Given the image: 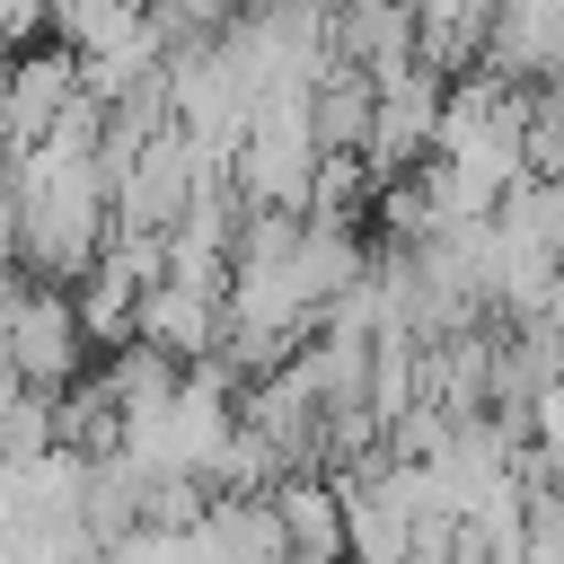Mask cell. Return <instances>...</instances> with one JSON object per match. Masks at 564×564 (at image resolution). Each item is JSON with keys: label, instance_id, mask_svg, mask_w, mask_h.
Returning <instances> with one entry per match:
<instances>
[{"label": "cell", "instance_id": "3957f363", "mask_svg": "<svg viewBox=\"0 0 564 564\" xmlns=\"http://www.w3.org/2000/svg\"><path fill=\"white\" fill-rule=\"evenodd\" d=\"M97 564H203V555H194L185 529H150V520H132V529H115V538L97 546Z\"/></svg>", "mask_w": 564, "mask_h": 564}, {"label": "cell", "instance_id": "6da1fadb", "mask_svg": "<svg viewBox=\"0 0 564 564\" xmlns=\"http://www.w3.org/2000/svg\"><path fill=\"white\" fill-rule=\"evenodd\" d=\"M0 352H9V370H18L35 397H62V388L88 370V335H79L70 291L26 273V282H18V300H9V335H0Z\"/></svg>", "mask_w": 564, "mask_h": 564}, {"label": "cell", "instance_id": "7a4b0ae2", "mask_svg": "<svg viewBox=\"0 0 564 564\" xmlns=\"http://www.w3.org/2000/svg\"><path fill=\"white\" fill-rule=\"evenodd\" d=\"M564 53V0H485V35H476V70L546 88Z\"/></svg>", "mask_w": 564, "mask_h": 564}]
</instances>
